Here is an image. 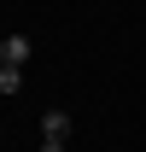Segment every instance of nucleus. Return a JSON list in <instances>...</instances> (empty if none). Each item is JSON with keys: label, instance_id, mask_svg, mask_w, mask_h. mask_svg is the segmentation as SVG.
<instances>
[{"label": "nucleus", "instance_id": "obj_1", "mask_svg": "<svg viewBox=\"0 0 146 152\" xmlns=\"http://www.w3.org/2000/svg\"><path fill=\"white\" fill-rule=\"evenodd\" d=\"M0 58L23 70V58H29V35H6V41H0Z\"/></svg>", "mask_w": 146, "mask_h": 152}, {"label": "nucleus", "instance_id": "obj_2", "mask_svg": "<svg viewBox=\"0 0 146 152\" xmlns=\"http://www.w3.org/2000/svg\"><path fill=\"white\" fill-rule=\"evenodd\" d=\"M41 134L64 140V134H70V111H47V117H41Z\"/></svg>", "mask_w": 146, "mask_h": 152}, {"label": "nucleus", "instance_id": "obj_3", "mask_svg": "<svg viewBox=\"0 0 146 152\" xmlns=\"http://www.w3.org/2000/svg\"><path fill=\"white\" fill-rule=\"evenodd\" d=\"M18 88H23V70L6 64V70H0V94H18Z\"/></svg>", "mask_w": 146, "mask_h": 152}, {"label": "nucleus", "instance_id": "obj_4", "mask_svg": "<svg viewBox=\"0 0 146 152\" xmlns=\"http://www.w3.org/2000/svg\"><path fill=\"white\" fill-rule=\"evenodd\" d=\"M41 152H64V140H53V134H41Z\"/></svg>", "mask_w": 146, "mask_h": 152}, {"label": "nucleus", "instance_id": "obj_5", "mask_svg": "<svg viewBox=\"0 0 146 152\" xmlns=\"http://www.w3.org/2000/svg\"><path fill=\"white\" fill-rule=\"evenodd\" d=\"M0 70H6V58H0Z\"/></svg>", "mask_w": 146, "mask_h": 152}]
</instances>
